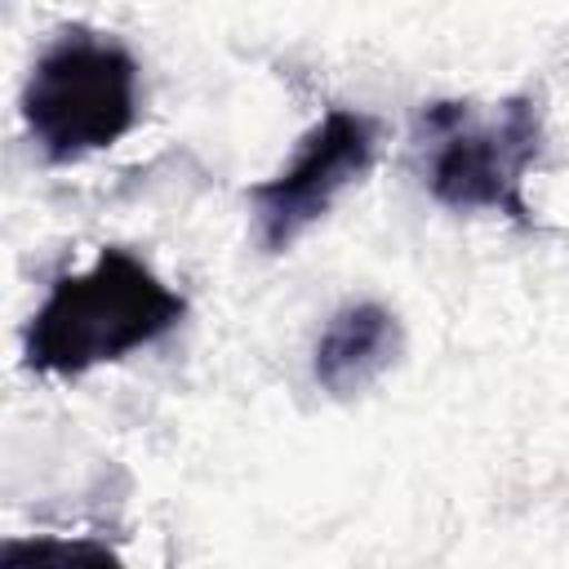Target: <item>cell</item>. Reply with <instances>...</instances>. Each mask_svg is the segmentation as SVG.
Listing matches in <instances>:
<instances>
[{"label":"cell","mask_w":569,"mask_h":569,"mask_svg":"<svg viewBox=\"0 0 569 569\" xmlns=\"http://www.w3.org/2000/svg\"><path fill=\"white\" fill-rule=\"evenodd\" d=\"M378 156V124L365 111L329 107L293 147V156L262 182L249 187L258 244L267 253L289 249L302 231H311L333 200L356 187Z\"/></svg>","instance_id":"obj_4"},{"label":"cell","mask_w":569,"mask_h":569,"mask_svg":"<svg viewBox=\"0 0 569 569\" xmlns=\"http://www.w3.org/2000/svg\"><path fill=\"white\" fill-rule=\"evenodd\" d=\"M542 147L533 98H507L493 111L471 102H431L418 116L422 187L458 213H502L529 222L525 173Z\"/></svg>","instance_id":"obj_2"},{"label":"cell","mask_w":569,"mask_h":569,"mask_svg":"<svg viewBox=\"0 0 569 569\" xmlns=\"http://www.w3.org/2000/svg\"><path fill=\"white\" fill-rule=\"evenodd\" d=\"M400 320L382 302H347L329 316L311 351V378L329 396H360L400 356Z\"/></svg>","instance_id":"obj_5"},{"label":"cell","mask_w":569,"mask_h":569,"mask_svg":"<svg viewBox=\"0 0 569 569\" xmlns=\"http://www.w3.org/2000/svg\"><path fill=\"white\" fill-rule=\"evenodd\" d=\"M138 120V62L98 31H62L22 84V124L53 164L120 142Z\"/></svg>","instance_id":"obj_3"},{"label":"cell","mask_w":569,"mask_h":569,"mask_svg":"<svg viewBox=\"0 0 569 569\" xmlns=\"http://www.w3.org/2000/svg\"><path fill=\"white\" fill-rule=\"evenodd\" d=\"M31 565H116V551L102 542H58V538H18L0 547V569H31Z\"/></svg>","instance_id":"obj_6"},{"label":"cell","mask_w":569,"mask_h":569,"mask_svg":"<svg viewBox=\"0 0 569 569\" xmlns=\"http://www.w3.org/2000/svg\"><path fill=\"white\" fill-rule=\"evenodd\" d=\"M182 316L187 298L138 253L111 244L49 284L27 325L22 360L44 378H80L160 342Z\"/></svg>","instance_id":"obj_1"}]
</instances>
